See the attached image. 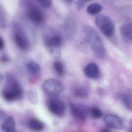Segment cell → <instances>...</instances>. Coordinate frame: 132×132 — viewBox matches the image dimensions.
<instances>
[{
	"instance_id": "1",
	"label": "cell",
	"mask_w": 132,
	"mask_h": 132,
	"mask_svg": "<svg viewBox=\"0 0 132 132\" xmlns=\"http://www.w3.org/2000/svg\"><path fill=\"white\" fill-rule=\"evenodd\" d=\"M83 29L88 42L95 55L99 58L104 57L105 55V50L99 35L89 26H84Z\"/></svg>"
},
{
	"instance_id": "2",
	"label": "cell",
	"mask_w": 132,
	"mask_h": 132,
	"mask_svg": "<svg viewBox=\"0 0 132 132\" xmlns=\"http://www.w3.org/2000/svg\"><path fill=\"white\" fill-rule=\"evenodd\" d=\"M23 92L21 85L13 76L9 75L7 77L5 87L2 91V95L4 99L12 102L21 98Z\"/></svg>"
},
{
	"instance_id": "3",
	"label": "cell",
	"mask_w": 132,
	"mask_h": 132,
	"mask_svg": "<svg viewBox=\"0 0 132 132\" xmlns=\"http://www.w3.org/2000/svg\"><path fill=\"white\" fill-rule=\"evenodd\" d=\"M45 45L53 58L57 59L60 56L62 39L59 35L48 37L44 41Z\"/></svg>"
},
{
	"instance_id": "4",
	"label": "cell",
	"mask_w": 132,
	"mask_h": 132,
	"mask_svg": "<svg viewBox=\"0 0 132 132\" xmlns=\"http://www.w3.org/2000/svg\"><path fill=\"white\" fill-rule=\"evenodd\" d=\"M43 92L51 98L59 97L63 91V86L60 81L55 79L46 80L43 84Z\"/></svg>"
},
{
	"instance_id": "5",
	"label": "cell",
	"mask_w": 132,
	"mask_h": 132,
	"mask_svg": "<svg viewBox=\"0 0 132 132\" xmlns=\"http://www.w3.org/2000/svg\"><path fill=\"white\" fill-rule=\"evenodd\" d=\"M95 24L99 28L102 34L110 37L114 34L115 26L112 20L105 15H100L96 18Z\"/></svg>"
},
{
	"instance_id": "6",
	"label": "cell",
	"mask_w": 132,
	"mask_h": 132,
	"mask_svg": "<svg viewBox=\"0 0 132 132\" xmlns=\"http://www.w3.org/2000/svg\"><path fill=\"white\" fill-rule=\"evenodd\" d=\"M48 107L50 112L57 117H63L65 114V104L57 97L51 98L48 101Z\"/></svg>"
},
{
	"instance_id": "7",
	"label": "cell",
	"mask_w": 132,
	"mask_h": 132,
	"mask_svg": "<svg viewBox=\"0 0 132 132\" xmlns=\"http://www.w3.org/2000/svg\"><path fill=\"white\" fill-rule=\"evenodd\" d=\"M71 113L76 119L84 122L86 120L90 109L86 105L80 104H69Z\"/></svg>"
},
{
	"instance_id": "8",
	"label": "cell",
	"mask_w": 132,
	"mask_h": 132,
	"mask_svg": "<svg viewBox=\"0 0 132 132\" xmlns=\"http://www.w3.org/2000/svg\"><path fill=\"white\" fill-rule=\"evenodd\" d=\"M104 121L106 125L116 129H121L124 128L123 123L119 117L112 115H108L104 118Z\"/></svg>"
},
{
	"instance_id": "9",
	"label": "cell",
	"mask_w": 132,
	"mask_h": 132,
	"mask_svg": "<svg viewBox=\"0 0 132 132\" xmlns=\"http://www.w3.org/2000/svg\"><path fill=\"white\" fill-rule=\"evenodd\" d=\"M14 39L16 45L22 50H27L29 48V41L23 33L18 32H15Z\"/></svg>"
},
{
	"instance_id": "10",
	"label": "cell",
	"mask_w": 132,
	"mask_h": 132,
	"mask_svg": "<svg viewBox=\"0 0 132 132\" xmlns=\"http://www.w3.org/2000/svg\"><path fill=\"white\" fill-rule=\"evenodd\" d=\"M29 19L36 24H40L44 20V15L41 10L37 8H31L28 12Z\"/></svg>"
},
{
	"instance_id": "11",
	"label": "cell",
	"mask_w": 132,
	"mask_h": 132,
	"mask_svg": "<svg viewBox=\"0 0 132 132\" xmlns=\"http://www.w3.org/2000/svg\"><path fill=\"white\" fill-rule=\"evenodd\" d=\"M84 73L86 77L92 79L97 78L100 75V70L97 64L94 63H89L85 67Z\"/></svg>"
},
{
	"instance_id": "12",
	"label": "cell",
	"mask_w": 132,
	"mask_h": 132,
	"mask_svg": "<svg viewBox=\"0 0 132 132\" xmlns=\"http://www.w3.org/2000/svg\"><path fill=\"white\" fill-rule=\"evenodd\" d=\"M65 32L68 38H71L73 35L76 29V24L73 19L68 18L66 19L64 23Z\"/></svg>"
},
{
	"instance_id": "13",
	"label": "cell",
	"mask_w": 132,
	"mask_h": 132,
	"mask_svg": "<svg viewBox=\"0 0 132 132\" xmlns=\"http://www.w3.org/2000/svg\"><path fill=\"white\" fill-rule=\"evenodd\" d=\"M15 128V122L11 116L8 117L5 120L1 126L2 129L4 132H13Z\"/></svg>"
},
{
	"instance_id": "14",
	"label": "cell",
	"mask_w": 132,
	"mask_h": 132,
	"mask_svg": "<svg viewBox=\"0 0 132 132\" xmlns=\"http://www.w3.org/2000/svg\"><path fill=\"white\" fill-rule=\"evenodd\" d=\"M73 92L76 97L81 98L87 97L88 91L87 88L85 86L78 85L74 87Z\"/></svg>"
},
{
	"instance_id": "15",
	"label": "cell",
	"mask_w": 132,
	"mask_h": 132,
	"mask_svg": "<svg viewBox=\"0 0 132 132\" xmlns=\"http://www.w3.org/2000/svg\"><path fill=\"white\" fill-rule=\"evenodd\" d=\"M29 126L30 129L35 131H39L44 129V124L39 120L36 119H31L29 122Z\"/></svg>"
},
{
	"instance_id": "16",
	"label": "cell",
	"mask_w": 132,
	"mask_h": 132,
	"mask_svg": "<svg viewBox=\"0 0 132 132\" xmlns=\"http://www.w3.org/2000/svg\"><path fill=\"white\" fill-rule=\"evenodd\" d=\"M102 9V7L101 5L98 3H93L87 7V12L89 14L95 15L100 13Z\"/></svg>"
},
{
	"instance_id": "17",
	"label": "cell",
	"mask_w": 132,
	"mask_h": 132,
	"mask_svg": "<svg viewBox=\"0 0 132 132\" xmlns=\"http://www.w3.org/2000/svg\"><path fill=\"white\" fill-rule=\"evenodd\" d=\"M27 97L33 104H37L38 102V95L37 91L35 89H31L27 92Z\"/></svg>"
},
{
	"instance_id": "18",
	"label": "cell",
	"mask_w": 132,
	"mask_h": 132,
	"mask_svg": "<svg viewBox=\"0 0 132 132\" xmlns=\"http://www.w3.org/2000/svg\"><path fill=\"white\" fill-rule=\"evenodd\" d=\"M27 68L29 71L34 75H38L41 71V67L39 65L34 62L29 63Z\"/></svg>"
},
{
	"instance_id": "19",
	"label": "cell",
	"mask_w": 132,
	"mask_h": 132,
	"mask_svg": "<svg viewBox=\"0 0 132 132\" xmlns=\"http://www.w3.org/2000/svg\"><path fill=\"white\" fill-rule=\"evenodd\" d=\"M53 67L57 75L60 76L64 75L65 68L62 63L59 61H56L53 63Z\"/></svg>"
},
{
	"instance_id": "20",
	"label": "cell",
	"mask_w": 132,
	"mask_h": 132,
	"mask_svg": "<svg viewBox=\"0 0 132 132\" xmlns=\"http://www.w3.org/2000/svg\"><path fill=\"white\" fill-rule=\"evenodd\" d=\"M89 112L92 117L94 119H99L102 116V113L101 111L96 107L92 108L90 109Z\"/></svg>"
},
{
	"instance_id": "21",
	"label": "cell",
	"mask_w": 132,
	"mask_h": 132,
	"mask_svg": "<svg viewBox=\"0 0 132 132\" xmlns=\"http://www.w3.org/2000/svg\"><path fill=\"white\" fill-rule=\"evenodd\" d=\"M122 32L126 37L132 40V26L125 24L122 28Z\"/></svg>"
},
{
	"instance_id": "22",
	"label": "cell",
	"mask_w": 132,
	"mask_h": 132,
	"mask_svg": "<svg viewBox=\"0 0 132 132\" xmlns=\"http://www.w3.org/2000/svg\"><path fill=\"white\" fill-rule=\"evenodd\" d=\"M6 26V20L5 15L0 6V26L2 28H5Z\"/></svg>"
},
{
	"instance_id": "23",
	"label": "cell",
	"mask_w": 132,
	"mask_h": 132,
	"mask_svg": "<svg viewBox=\"0 0 132 132\" xmlns=\"http://www.w3.org/2000/svg\"><path fill=\"white\" fill-rule=\"evenodd\" d=\"M39 4L46 8H50L52 4V0H37Z\"/></svg>"
},
{
	"instance_id": "24",
	"label": "cell",
	"mask_w": 132,
	"mask_h": 132,
	"mask_svg": "<svg viewBox=\"0 0 132 132\" xmlns=\"http://www.w3.org/2000/svg\"><path fill=\"white\" fill-rule=\"evenodd\" d=\"M75 6L78 11H81L85 6V1L84 0H76L75 2Z\"/></svg>"
},
{
	"instance_id": "25",
	"label": "cell",
	"mask_w": 132,
	"mask_h": 132,
	"mask_svg": "<svg viewBox=\"0 0 132 132\" xmlns=\"http://www.w3.org/2000/svg\"><path fill=\"white\" fill-rule=\"evenodd\" d=\"M126 105L130 108H132V98L129 96H125L122 98Z\"/></svg>"
},
{
	"instance_id": "26",
	"label": "cell",
	"mask_w": 132,
	"mask_h": 132,
	"mask_svg": "<svg viewBox=\"0 0 132 132\" xmlns=\"http://www.w3.org/2000/svg\"><path fill=\"white\" fill-rule=\"evenodd\" d=\"M4 46V43L3 39L0 37V50H1Z\"/></svg>"
},
{
	"instance_id": "27",
	"label": "cell",
	"mask_w": 132,
	"mask_h": 132,
	"mask_svg": "<svg viewBox=\"0 0 132 132\" xmlns=\"http://www.w3.org/2000/svg\"><path fill=\"white\" fill-rule=\"evenodd\" d=\"M101 132H111V131L109 129L104 128L101 129Z\"/></svg>"
},
{
	"instance_id": "28",
	"label": "cell",
	"mask_w": 132,
	"mask_h": 132,
	"mask_svg": "<svg viewBox=\"0 0 132 132\" xmlns=\"http://www.w3.org/2000/svg\"><path fill=\"white\" fill-rule=\"evenodd\" d=\"M64 1H65L68 2V3H70V2L73 1V0H64Z\"/></svg>"
},
{
	"instance_id": "29",
	"label": "cell",
	"mask_w": 132,
	"mask_h": 132,
	"mask_svg": "<svg viewBox=\"0 0 132 132\" xmlns=\"http://www.w3.org/2000/svg\"><path fill=\"white\" fill-rule=\"evenodd\" d=\"M85 1H92V0H84Z\"/></svg>"
},
{
	"instance_id": "30",
	"label": "cell",
	"mask_w": 132,
	"mask_h": 132,
	"mask_svg": "<svg viewBox=\"0 0 132 132\" xmlns=\"http://www.w3.org/2000/svg\"><path fill=\"white\" fill-rule=\"evenodd\" d=\"M131 132H132V131H131Z\"/></svg>"
}]
</instances>
